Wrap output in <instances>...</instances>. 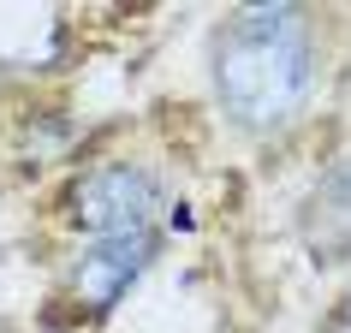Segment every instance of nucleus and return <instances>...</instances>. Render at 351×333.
Returning a JSON list of instances; mask_svg holds the SVG:
<instances>
[{"mask_svg": "<svg viewBox=\"0 0 351 333\" xmlns=\"http://www.w3.org/2000/svg\"><path fill=\"white\" fill-rule=\"evenodd\" d=\"M315 84L310 18L298 6H244L215 36V95L244 131L286 125Z\"/></svg>", "mask_w": 351, "mask_h": 333, "instance_id": "obj_1", "label": "nucleus"}, {"mask_svg": "<svg viewBox=\"0 0 351 333\" xmlns=\"http://www.w3.org/2000/svg\"><path fill=\"white\" fill-rule=\"evenodd\" d=\"M155 203H161L155 179H149L143 166H131V161L95 166V173H84V179H77V190H72L77 226H84V232H95V238H137V232H149Z\"/></svg>", "mask_w": 351, "mask_h": 333, "instance_id": "obj_2", "label": "nucleus"}, {"mask_svg": "<svg viewBox=\"0 0 351 333\" xmlns=\"http://www.w3.org/2000/svg\"><path fill=\"white\" fill-rule=\"evenodd\" d=\"M149 250H155V238L149 232H137V238H95L84 256H77L72 268V292L84 310H113L119 297L131 292V280L149 268Z\"/></svg>", "mask_w": 351, "mask_h": 333, "instance_id": "obj_3", "label": "nucleus"}, {"mask_svg": "<svg viewBox=\"0 0 351 333\" xmlns=\"http://www.w3.org/2000/svg\"><path fill=\"white\" fill-rule=\"evenodd\" d=\"M304 244L315 250V262H346L351 256V161L310 197V208H304Z\"/></svg>", "mask_w": 351, "mask_h": 333, "instance_id": "obj_4", "label": "nucleus"}, {"mask_svg": "<svg viewBox=\"0 0 351 333\" xmlns=\"http://www.w3.org/2000/svg\"><path fill=\"white\" fill-rule=\"evenodd\" d=\"M346 304H351V297H346ZM328 333H351V310H339V315H333V328Z\"/></svg>", "mask_w": 351, "mask_h": 333, "instance_id": "obj_5", "label": "nucleus"}]
</instances>
